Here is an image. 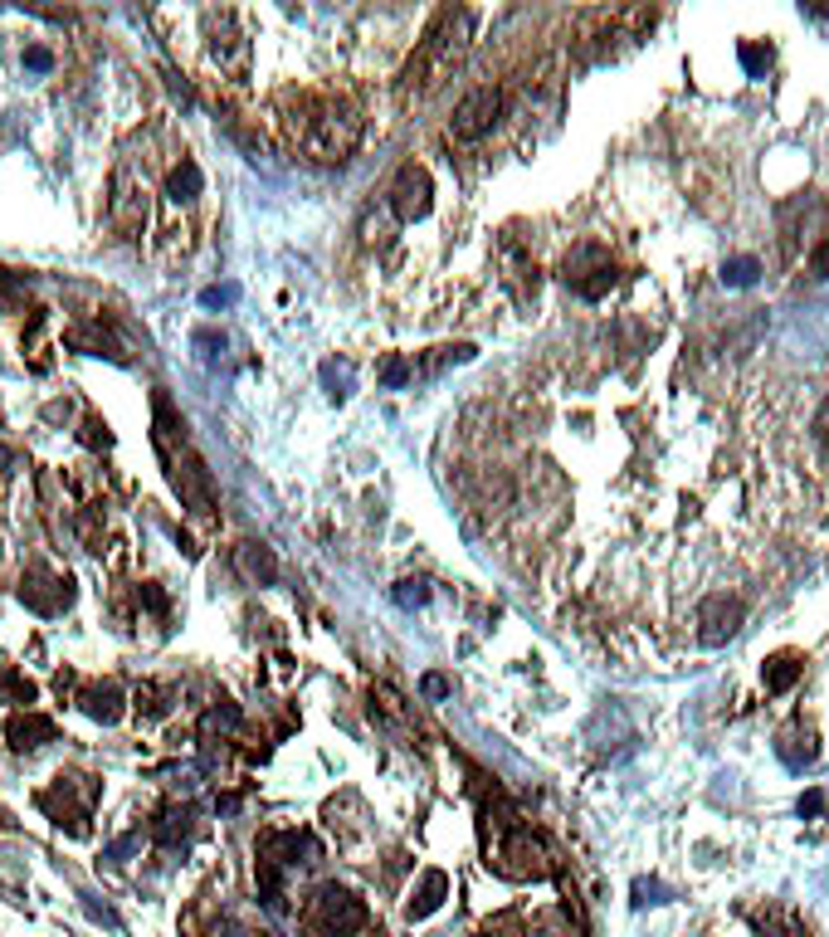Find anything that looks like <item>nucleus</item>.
<instances>
[{"mask_svg": "<svg viewBox=\"0 0 829 937\" xmlns=\"http://www.w3.org/2000/svg\"><path fill=\"white\" fill-rule=\"evenodd\" d=\"M805 674V660L801 654H775V660H766V693H785V689H795V679Z\"/></svg>", "mask_w": 829, "mask_h": 937, "instance_id": "nucleus-17", "label": "nucleus"}, {"mask_svg": "<svg viewBox=\"0 0 829 937\" xmlns=\"http://www.w3.org/2000/svg\"><path fill=\"white\" fill-rule=\"evenodd\" d=\"M425 601H429V586H425V581H401V586H395V606L415 610V606H425Z\"/></svg>", "mask_w": 829, "mask_h": 937, "instance_id": "nucleus-23", "label": "nucleus"}, {"mask_svg": "<svg viewBox=\"0 0 829 937\" xmlns=\"http://www.w3.org/2000/svg\"><path fill=\"white\" fill-rule=\"evenodd\" d=\"M83 444H88V450H108V444H112L108 425H103L98 415H88V420H83Z\"/></svg>", "mask_w": 829, "mask_h": 937, "instance_id": "nucleus-26", "label": "nucleus"}, {"mask_svg": "<svg viewBox=\"0 0 829 937\" xmlns=\"http://www.w3.org/2000/svg\"><path fill=\"white\" fill-rule=\"evenodd\" d=\"M142 606H152V610H166V596L156 586H142Z\"/></svg>", "mask_w": 829, "mask_h": 937, "instance_id": "nucleus-35", "label": "nucleus"}, {"mask_svg": "<svg viewBox=\"0 0 829 937\" xmlns=\"http://www.w3.org/2000/svg\"><path fill=\"white\" fill-rule=\"evenodd\" d=\"M293 138L308 156L318 162H346L362 142V118H356L346 103H332V98H318V103H303L298 118H293Z\"/></svg>", "mask_w": 829, "mask_h": 937, "instance_id": "nucleus-2", "label": "nucleus"}, {"mask_svg": "<svg viewBox=\"0 0 829 937\" xmlns=\"http://www.w3.org/2000/svg\"><path fill=\"white\" fill-rule=\"evenodd\" d=\"M156 450H162L166 474H171V488L181 494V503L191 508V513H215V478H210L201 454L191 450L186 420H176L166 395H156Z\"/></svg>", "mask_w": 829, "mask_h": 937, "instance_id": "nucleus-1", "label": "nucleus"}, {"mask_svg": "<svg viewBox=\"0 0 829 937\" xmlns=\"http://www.w3.org/2000/svg\"><path fill=\"white\" fill-rule=\"evenodd\" d=\"M308 923L322 937H356L366 923H371V913H366V903L356 899L352 889H342V883H322V889L312 893V903H308Z\"/></svg>", "mask_w": 829, "mask_h": 937, "instance_id": "nucleus-4", "label": "nucleus"}, {"mask_svg": "<svg viewBox=\"0 0 829 937\" xmlns=\"http://www.w3.org/2000/svg\"><path fill=\"white\" fill-rule=\"evenodd\" d=\"M561 278H566V288H571V294L585 298V304H601V298L620 284L611 249H601V245H576L571 254L561 259Z\"/></svg>", "mask_w": 829, "mask_h": 937, "instance_id": "nucleus-5", "label": "nucleus"}, {"mask_svg": "<svg viewBox=\"0 0 829 937\" xmlns=\"http://www.w3.org/2000/svg\"><path fill=\"white\" fill-rule=\"evenodd\" d=\"M20 601H25L35 616H59V610L73 606V581L59 577V571L35 567V571H25V577H20Z\"/></svg>", "mask_w": 829, "mask_h": 937, "instance_id": "nucleus-7", "label": "nucleus"}, {"mask_svg": "<svg viewBox=\"0 0 829 937\" xmlns=\"http://www.w3.org/2000/svg\"><path fill=\"white\" fill-rule=\"evenodd\" d=\"M166 693L171 689H162V684H146V689H138V708H146V713H166Z\"/></svg>", "mask_w": 829, "mask_h": 937, "instance_id": "nucleus-27", "label": "nucleus"}, {"mask_svg": "<svg viewBox=\"0 0 829 937\" xmlns=\"http://www.w3.org/2000/svg\"><path fill=\"white\" fill-rule=\"evenodd\" d=\"M235 294H239V288H205V294H201V304H205V308H220V304H235Z\"/></svg>", "mask_w": 829, "mask_h": 937, "instance_id": "nucleus-31", "label": "nucleus"}, {"mask_svg": "<svg viewBox=\"0 0 829 937\" xmlns=\"http://www.w3.org/2000/svg\"><path fill=\"white\" fill-rule=\"evenodd\" d=\"M493 864H498V874H508V879H542V874L552 869L547 850H542V840L532 835V830H512Z\"/></svg>", "mask_w": 829, "mask_h": 937, "instance_id": "nucleus-8", "label": "nucleus"}, {"mask_svg": "<svg viewBox=\"0 0 829 937\" xmlns=\"http://www.w3.org/2000/svg\"><path fill=\"white\" fill-rule=\"evenodd\" d=\"M419 689H425L429 699H445V693H449V679H445V674H425V684H419Z\"/></svg>", "mask_w": 829, "mask_h": 937, "instance_id": "nucleus-32", "label": "nucleus"}, {"mask_svg": "<svg viewBox=\"0 0 829 937\" xmlns=\"http://www.w3.org/2000/svg\"><path fill=\"white\" fill-rule=\"evenodd\" d=\"M469 25H474V15H469V10H459V5L439 10L435 25H429V35L419 39L415 59L405 64V88H435V83L459 64V55H464Z\"/></svg>", "mask_w": 829, "mask_h": 937, "instance_id": "nucleus-3", "label": "nucleus"}, {"mask_svg": "<svg viewBox=\"0 0 829 937\" xmlns=\"http://www.w3.org/2000/svg\"><path fill=\"white\" fill-rule=\"evenodd\" d=\"M381 713L386 723H405V703H401V693L395 689H386V684H376L371 689V717Z\"/></svg>", "mask_w": 829, "mask_h": 937, "instance_id": "nucleus-22", "label": "nucleus"}, {"mask_svg": "<svg viewBox=\"0 0 829 937\" xmlns=\"http://www.w3.org/2000/svg\"><path fill=\"white\" fill-rule=\"evenodd\" d=\"M445 893H449V879L439 869H429L425 879H419V889H415V899H411V918H429V913L445 903Z\"/></svg>", "mask_w": 829, "mask_h": 937, "instance_id": "nucleus-18", "label": "nucleus"}, {"mask_svg": "<svg viewBox=\"0 0 829 937\" xmlns=\"http://www.w3.org/2000/svg\"><path fill=\"white\" fill-rule=\"evenodd\" d=\"M20 294H25V278H15V274H5V269H0V308H15Z\"/></svg>", "mask_w": 829, "mask_h": 937, "instance_id": "nucleus-29", "label": "nucleus"}, {"mask_svg": "<svg viewBox=\"0 0 829 937\" xmlns=\"http://www.w3.org/2000/svg\"><path fill=\"white\" fill-rule=\"evenodd\" d=\"M429 205H435V181H429L425 166H401L395 171V186H391V211L401 221H425Z\"/></svg>", "mask_w": 829, "mask_h": 937, "instance_id": "nucleus-9", "label": "nucleus"}, {"mask_svg": "<svg viewBox=\"0 0 829 937\" xmlns=\"http://www.w3.org/2000/svg\"><path fill=\"white\" fill-rule=\"evenodd\" d=\"M191 835V810L186 806H166L162 820H156V845H176V840Z\"/></svg>", "mask_w": 829, "mask_h": 937, "instance_id": "nucleus-20", "label": "nucleus"}, {"mask_svg": "<svg viewBox=\"0 0 829 937\" xmlns=\"http://www.w3.org/2000/svg\"><path fill=\"white\" fill-rule=\"evenodd\" d=\"M25 64L35 69V74H45V69H55V55H49V49H25Z\"/></svg>", "mask_w": 829, "mask_h": 937, "instance_id": "nucleus-30", "label": "nucleus"}, {"mask_svg": "<svg viewBox=\"0 0 829 937\" xmlns=\"http://www.w3.org/2000/svg\"><path fill=\"white\" fill-rule=\"evenodd\" d=\"M411 371L415 367L405 357H386L381 361V381H386V387H405V381H411Z\"/></svg>", "mask_w": 829, "mask_h": 937, "instance_id": "nucleus-25", "label": "nucleus"}, {"mask_svg": "<svg viewBox=\"0 0 829 937\" xmlns=\"http://www.w3.org/2000/svg\"><path fill=\"white\" fill-rule=\"evenodd\" d=\"M810 269H815V274H820V278H829V239H825V245H815V254H810Z\"/></svg>", "mask_w": 829, "mask_h": 937, "instance_id": "nucleus-34", "label": "nucleus"}, {"mask_svg": "<svg viewBox=\"0 0 829 937\" xmlns=\"http://www.w3.org/2000/svg\"><path fill=\"white\" fill-rule=\"evenodd\" d=\"M79 708L93 717V723H118L122 717V689L118 684H83Z\"/></svg>", "mask_w": 829, "mask_h": 937, "instance_id": "nucleus-13", "label": "nucleus"}, {"mask_svg": "<svg viewBox=\"0 0 829 937\" xmlns=\"http://www.w3.org/2000/svg\"><path fill=\"white\" fill-rule=\"evenodd\" d=\"M722 278H727V284H737V288L757 284V259H732V264L722 269Z\"/></svg>", "mask_w": 829, "mask_h": 937, "instance_id": "nucleus-24", "label": "nucleus"}, {"mask_svg": "<svg viewBox=\"0 0 829 937\" xmlns=\"http://www.w3.org/2000/svg\"><path fill=\"white\" fill-rule=\"evenodd\" d=\"M815 440L829 450V395H825V405H820V415H815Z\"/></svg>", "mask_w": 829, "mask_h": 937, "instance_id": "nucleus-33", "label": "nucleus"}, {"mask_svg": "<svg viewBox=\"0 0 829 937\" xmlns=\"http://www.w3.org/2000/svg\"><path fill=\"white\" fill-rule=\"evenodd\" d=\"M742 601L737 596H708L698 606V640L702 644H727L732 634L742 630Z\"/></svg>", "mask_w": 829, "mask_h": 937, "instance_id": "nucleus-10", "label": "nucleus"}, {"mask_svg": "<svg viewBox=\"0 0 829 937\" xmlns=\"http://www.w3.org/2000/svg\"><path fill=\"white\" fill-rule=\"evenodd\" d=\"M742 64H747L751 74H766V69H771V49H761V45H742Z\"/></svg>", "mask_w": 829, "mask_h": 937, "instance_id": "nucleus-28", "label": "nucleus"}, {"mask_svg": "<svg viewBox=\"0 0 829 937\" xmlns=\"http://www.w3.org/2000/svg\"><path fill=\"white\" fill-rule=\"evenodd\" d=\"M751 933L757 937H810L791 909H761L757 918H751Z\"/></svg>", "mask_w": 829, "mask_h": 937, "instance_id": "nucleus-16", "label": "nucleus"}, {"mask_svg": "<svg viewBox=\"0 0 829 937\" xmlns=\"http://www.w3.org/2000/svg\"><path fill=\"white\" fill-rule=\"evenodd\" d=\"M498 112H502V88H474V93H464L459 98V108H454V138L459 142H478L484 132H493V122H498Z\"/></svg>", "mask_w": 829, "mask_h": 937, "instance_id": "nucleus-6", "label": "nucleus"}, {"mask_svg": "<svg viewBox=\"0 0 829 937\" xmlns=\"http://www.w3.org/2000/svg\"><path fill=\"white\" fill-rule=\"evenodd\" d=\"M201 191H205L201 166H196L191 156H181V162L171 166V176H166V195H171V201H196Z\"/></svg>", "mask_w": 829, "mask_h": 937, "instance_id": "nucleus-15", "label": "nucleus"}, {"mask_svg": "<svg viewBox=\"0 0 829 937\" xmlns=\"http://www.w3.org/2000/svg\"><path fill=\"white\" fill-rule=\"evenodd\" d=\"M55 717H45V713H15L5 723V737H10V747H15V752H35V747H45V743H55Z\"/></svg>", "mask_w": 829, "mask_h": 937, "instance_id": "nucleus-11", "label": "nucleus"}, {"mask_svg": "<svg viewBox=\"0 0 829 937\" xmlns=\"http://www.w3.org/2000/svg\"><path fill=\"white\" fill-rule=\"evenodd\" d=\"M0 703H35V684L15 669H0Z\"/></svg>", "mask_w": 829, "mask_h": 937, "instance_id": "nucleus-21", "label": "nucleus"}, {"mask_svg": "<svg viewBox=\"0 0 829 937\" xmlns=\"http://www.w3.org/2000/svg\"><path fill=\"white\" fill-rule=\"evenodd\" d=\"M775 752H781L785 767H795V772H805V767H815V757H820V747H815V733L805 723H791L781 737H775Z\"/></svg>", "mask_w": 829, "mask_h": 937, "instance_id": "nucleus-12", "label": "nucleus"}, {"mask_svg": "<svg viewBox=\"0 0 829 937\" xmlns=\"http://www.w3.org/2000/svg\"><path fill=\"white\" fill-rule=\"evenodd\" d=\"M239 571H245L249 581H259V586H274L279 581V557L264 543H245L239 547Z\"/></svg>", "mask_w": 829, "mask_h": 937, "instance_id": "nucleus-14", "label": "nucleus"}, {"mask_svg": "<svg viewBox=\"0 0 829 937\" xmlns=\"http://www.w3.org/2000/svg\"><path fill=\"white\" fill-rule=\"evenodd\" d=\"M820 806H825L820 796H805V800H801V816H815V810H820Z\"/></svg>", "mask_w": 829, "mask_h": 937, "instance_id": "nucleus-36", "label": "nucleus"}, {"mask_svg": "<svg viewBox=\"0 0 829 937\" xmlns=\"http://www.w3.org/2000/svg\"><path fill=\"white\" fill-rule=\"evenodd\" d=\"M69 347L88 352V357H112V361H122V347L98 328V322H93V328H73V332H69Z\"/></svg>", "mask_w": 829, "mask_h": 937, "instance_id": "nucleus-19", "label": "nucleus"}]
</instances>
